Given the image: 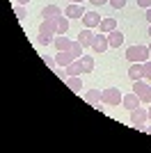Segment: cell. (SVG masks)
I'll return each instance as SVG.
<instances>
[{"label": "cell", "mask_w": 151, "mask_h": 153, "mask_svg": "<svg viewBox=\"0 0 151 153\" xmlns=\"http://www.w3.org/2000/svg\"><path fill=\"white\" fill-rule=\"evenodd\" d=\"M128 78H131L133 82H135V80H142V78H144V64H140V62H131Z\"/></svg>", "instance_id": "obj_11"}, {"label": "cell", "mask_w": 151, "mask_h": 153, "mask_svg": "<svg viewBox=\"0 0 151 153\" xmlns=\"http://www.w3.org/2000/svg\"><path fill=\"white\" fill-rule=\"evenodd\" d=\"M67 85H69V89H73V91H80L82 89L80 76H67Z\"/></svg>", "instance_id": "obj_19"}, {"label": "cell", "mask_w": 151, "mask_h": 153, "mask_svg": "<svg viewBox=\"0 0 151 153\" xmlns=\"http://www.w3.org/2000/svg\"><path fill=\"white\" fill-rule=\"evenodd\" d=\"M53 39H55V34H39L37 44L39 46H48V44H53Z\"/></svg>", "instance_id": "obj_24"}, {"label": "cell", "mask_w": 151, "mask_h": 153, "mask_svg": "<svg viewBox=\"0 0 151 153\" xmlns=\"http://www.w3.org/2000/svg\"><path fill=\"white\" fill-rule=\"evenodd\" d=\"M144 130H147V133H149V135H151V126H149V128H144Z\"/></svg>", "instance_id": "obj_34"}, {"label": "cell", "mask_w": 151, "mask_h": 153, "mask_svg": "<svg viewBox=\"0 0 151 153\" xmlns=\"http://www.w3.org/2000/svg\"><path fill=\"white\" fill-rule=\"evenodd\" d=\"M44 62L48 64L50 69H57V62H55V59H53V57H48V55H44Z\"/></svg>", "instance_id": "obj_27"}, {"label": "cell", "mask_w": 151, "mask_h": 153, "mask_svg": "<svg viewBox=\"0 0 151 153\" xmlns=\"http://www.w3.org/2000/svg\"><path fill=\"white\" fill-rule=\"evenodd\" d=\"M64 73L67 76H82L85 73V66H82V59H73V62L64 69Z\"/></svg>", "instance_id": "obj_12"}, {"label": "cell", "mask_w": 151, "mask_h": 153, "mask_svg": "<svg viewBox=\"0 0 151 153\" xmlns=\"http://www.w3.org/2000/svg\"><path fill=\"white\" fill-rule=\"evenodd\" d=\"M67 2H80V5H82V2H85V0H67Z\"/></svg>", "instance_id": "obj_32"}, {"label": "cell", "mask_w": 151, "mask_h": 153, "mask_svg": "<svg viewBox=\"0 0 151 153\" xmlns=\"http://www.w3.org/2000/svg\"><path fill=\"white\" fill-rule=\"evenodd\" d=\"M149 53H151V44H149Z\"/></svg>", "instance_id": "obj_36"}, {"label": "cell", "mask_w": 151, "mask_h": 153, "mask_svg": "<svg viewBox=\"0 0 151 153\" xmlns=\"http://www.w3.org/2000/svg\"><path fill=\"white\" fill-rule=\"evenodd\" d=\"M82 25L85 27H89V30H92V27H99L101 25V16L96 12H85V16H82Z\"/></svg>", "instance_id": "obj_9"}, {"label": "cell", "mask_w": 151, "mask_h": 153, "mask_svg": "<svg viewBox=\"0 0 151 153\" xmlns=\"http://www.w3.org/2000/svg\"><path fill=\"white\" fill-rule=\"evenodd\" d=\"M73 59H76V57H73V53H71V51H57V55H55L57 69H67Z\"/></svg>", "instance_id": "obj_6"}, {"label": "cell", "mask_w": 151, "mask_h": 153, "mask_svg": "<svg viewBox=\"0 0 151 153\" xmlns=\"http://www.w3.org/2000/svg\"><path fill=\"white\" fill-rule=\"evenodd\" d=\"M144 80H149V82H151V59H147V62H144Z\"/></svg>", "instance_id": "obj_25"}, {"label": "cell", "mask_w": 151, "mask_h": 153, "mask_svg": "<svg viewBox=\"0 0 151 153\" xmlns=\"http://www.w3.org/2000/svg\"><path fill=\"white\" fill-rule=\"evenodd\" d=\"M62 9L57 5H46V7H41V16L44 19H57V16H62Z\"/></svg>", "instance_id": "obj_14"}, {"label": "cell", "mask_w": 151, "mask_h": 153, "mask_svg": "<svg viewBox=\"0 0 151 153\" xmlns=\"http://www.w3.org/2000/svg\"><path fill=\"white\" fill-rule=\"evenodd\" d=\"M126 59H128V62H140V64H144L147 59H151L149 46H142V44L128 46V51H126Z\"/></svg>", "instance_id": "obj_1"}, {"label": "cell", "mask_w": 151, "mask_h": 153, "mask_svg": "<svg viewBox=\"0 0 151 153\" xmlns=\"http://www.w3.org/2000/svg\"><path fill=\"white\" fill-rule=\"evenodd\" d=\"M39 34H57V21L55 19H44L39 25Z\"/></svg>", "instance_id": "obj_10"}, {"label": "cell", "mask_w": 151, "mask_h": 153, "mask_svg": "<svg viewBox=\"0 0 151 153\" xmlns=\"http://www.w3.org/2000/svg\"><path fill=\"white\" fill-rule=\"evenodd\" d=\"M108 41H110V48H119L124 44V34L119 30H112V32H108Z\"/></svg>", "instance_id": "obj_15"}, {"label": "cell", "mask_w": 151, "mask_h": 153, "mask_svg": "<svg viewBox=\"0 0 151 153\" xmlns=\"http://www.w3.org/2000/svg\"><path fill=\"white\" fill-rule=\"evenodd\" d=\"M147 121H149V110H147V108L131 110V126L133 128H142Z\"/></svg>", "instance_id": "obj_4"}, {"label": "cell", "mask_w": 151, "mask_h": 153, "mask_svg": "<svg viewBox=\"0 0 151 153\" xmlns=\"http://www.w3.org/2000/svg\"><path fill=\"white\" fill-rule=\"evenodd\" d=\"M121 98H124V94L119 91V87H108V89L101 91V101L105 103V105H110V108H114V105H119Z\"/></svg>", "instance_id": "obj_2"}, {"label": "cell", "mask_w": 151, "mask_h": 153, "mask_svg": "<svg viewBox=\"0 0 151 153\" xmlns=\"http://www.w3.org/2000/svg\"><path fill=\"white\" fill-rule=\"evenodd\" d=\"M85 101H87L89 105H96V103H101V91H99V89H89L87 94H85Z\"/></svg>", "instance_id": "obj_20"}, {"label": "cell", "mask_w": 151, "mask_h": 153, "mask_svg": "<svg viewBox=\"0 0 151 153\" xmlns=\"http://www.w3.org/2000/svg\"><path fill=\"white\" fill-rule=\"evenodd\" d=\"M110 5H112L114 9H124V7H126V0H110Z\"/></svg>", "instance_id": "obj_26"}, {"label": "cell", "mask_w": 151, "mask_h": 153, "mask_svg": "<svg viewBox=\"0 0 151 153\" xmlns=\"http://www.w3.org/2000/svg\"><path fill=\"white\" fill-rule=\"evenodd\" d=\"M14 14H16V19H19V21H25L28 16H30L28 9H25V5H19V2H16V7H14Z\"/></svg>", "instance_id": "obj_23"}, {"label": "cell", "mask_w": 151, "mask_h": 153, "mask_svg": "<svg viewBox=\"0 0 151 153\" xmlns=\"http://www.w3.org/2000/svg\"><path fill=\"white\" fill-rule=\"evenodd\" d=\"M71 44H73V41H71L69 37H64V34H55V39H53V46H55L57 51H69Z\"/></svg>", "instance_id": "obj_13"}, {"label": "cell", "mask_w": 151, "mask_h": 153, "mask_svg": "<svg viewBox=\"0 0 151 153\" xmlns=\"http://www.w3.org/2000/svg\"><path fill=\"white\" fill-rule=\"evenodd\" d=\"M112 30H117V21H114V19H103V21H101L99 32L108 34V32H112Z\"/></svg>", "instance_id": "obj_17"}, {"label": "cell", "mask_w": 151, "mask_h": 153, "mask_svg": "<svg viewBox=\"0 0 151 153\" xmlns=\"http://www.w3.org/2000/svg\"><path fill=\"white\" fill-rule=\"evenodd\" d=\"M78 41H80L85 48H92V41H94V32L89 30V27H85V30L78 34Z\"/></svg>", "instance_id": "obj_16"}, {"label": "cell", "mask_w": 151, "mask_h": 153, "mask_svg": "<svg viewBox=\"0 0 151 153\" xmlns=\"http://www.w3.org/2000/svg\"><path fill=\"white\" fill-rule=\"evenodd\" d=\"M16 2H19V5H28V2H30V0H16Z\"/></svg>", "instance_id": "obj_31"}, {"label": "cell", "mask_w": 151, "mask_h": 153, "mask_svg": "<svg viewBox=\"0 0 151 153\" xmlns=\"http://www.w3.org/2000/svg\"><path fill=\"white\" fill-rule=\"evenodd\" d=\"M121 105H124V108L131 112V110L140 108V105H142V101H140V96L135 94V91H131V94H126L124 98H121Z\"/></svg>", "instance_id": "obj_7"}, {"label": "cell", "mask_w": 151, "mask_h": 153, "mask_svg": "<svg viewBox=\"0 0 151 153\" xmlns=\"http://www.w3.org/2000/svg\"><path fill=\"white\" fill-rule=\"evenodd\" d=\"M69 51L73 53V57H76V59H80V57H82V53H85V46H82L80 41H78V39H76L73 44H71V48H69Z\"/></svg>", "instance_id": "obj_21"}, {"label": "cell", "mask_w": 151, "mask_h": 153, "mask_svg": "<svg viewBox=\"0 0 151 153\" xmlns=\"http://www.w3.org/2000/svg\"><path fill=\"white\" fill-rule=\"evenodd\" d=\"M64 14H67L69 19H82V16H85V9H82L80 2H69L67 9H64Z\"/></svg>", "instance_id": "obj_8"}, {"label": "cell", "mask_w": 151, "mask_h": 153, "mask_svg": "<svg viewBox=\"0 0 151 153\" xmlns=\"http://www.w3.org/2000/svg\"><path fill=\"white\" fill-rule=\"evenodd\" d=\"M144 16H147V21L151 23V7H147V9H144Z\"/></svg>", "instance_id": "obj_30"}, {"label": "cell", "mask_w": 151, "mask_h": 153, "mask_svg": "<svg viewBox=\"0 0 151 153\" xmlns=\"http://www.w3.org/2000/svg\"><path fill=\"white\" fill-rule=\"evenodd\" d=\"M147 34H149V37H151V23H149V32H147Z\"/></svg>", "instance_id": "obj_35"}, {"label": "cell", "mask_w": 151, "mask_h": 153, "mask_svg": "<svg viewBox=\"0 0 151 153\" xmlns=\"http://www.w3.org/2000/svg\"><path fill=\"white\" fill-rule=\"evenodd\" d=\"M82 66H85V73H92L94 71V57L92 55H82Z\"/></svg>", "instance_id": "obj_22"}, {"label": "cell", "mask_w": 151, "mask_h": 153, "mask_svg": "<svg viewBox=\"0 0 151 153\" xmlns=\"http://www.w3.org/2000/svg\"><path fill=\"white\" fill-rule=\"evenodd\" d=\"M147 110H149V121H151V103H149V108H147Z\"/></svg>", "instance_id": "obj_33"}, {"label": "cell", "mask_w": 151, "mask_h": 153, "mask_svg": "<svg viewBox=\"0 0 151 153\" xmlns=\"http://www.w3.org/2000/svg\"><path fill=\"white\" fill-rule=\"evenodd\" d=\"M57 34H67L69 32V16L67 14H62V16H57Z\"/></svg>", "instance_id": "obj_18"}, {"label": "cell", "mask_w": 151, "mask_h": 153, "mask_svg": "<svg viewBox=\"0 0 151 153\" xmlns=\"http://www.w3.org/2000/svg\"><path fill=\"white\" fill-rule=\"evenodd\" d=\"M110 48V41H108V34L99 32L94 34V41H92V53H105Z\"/></svg>", "instance_id": "obj_5"}, {"label": "cell", "mask_w": 151, "mask_h": 153, "mask_svg": "<svg viewBox=\"0 0 151 153\" xmlns=\"http://www.w3.org/2000/svg\"><path fill=\"white\" fill-rule=\"evenodd\" d=\"M92 5H96V7H101V5H105V2H110V0H89Z\"/></svg>", "instance_id": "obj_29"}, {"label": "cell", "mask_w": 151, "mask_h": 153, "mask_svg": "<svg viewBox=\"0 0 151 153\" xmlns=\"http://www.w3.org/2000/svg\"><path fill=\"white\" fill-rule=\"evenodd\" d=\"M138 5L142 7V9H147V7H151V0H138Z\"/></svg>", "instance_id": "obj_28"}, {"label": "cell", "mask_w": 151, "mask_h": 153, "mask_svg": "<svg viewBox=\"0 0 151 153\" xmlns=\"http://www.w3.org/2000/svg\"><path fill=\"white\" fill-rule=\"evenodd\" d=\"M133 91L140 96L142 103H151V82L149 80H144V78H142V80H135V82H133Z\"/></svg>", "instance_id": "obj_3"}]
</instances>
